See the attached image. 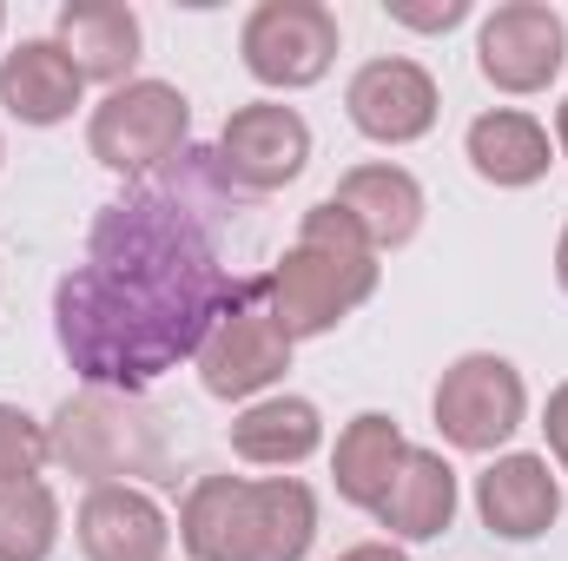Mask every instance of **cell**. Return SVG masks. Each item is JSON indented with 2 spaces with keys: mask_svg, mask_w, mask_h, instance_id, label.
<instances>
[{
  "mask_svg": "<svg viewBox=\"0 0 568 561\" xmlns=\"http://www.w3.org/2000/svg\"><path fill=\"white\" fill-rule=\"evenodd\" d=\"M245 192L219 172L212 145H185L126 198L100 205L87 258L53 284V337L87 390L145 397L165 370L192 364L219 317H232L252 284L219 258V225Z\"/></svg>",
  "mask_w": 568,
  "mask_h": 561,
  "instance_id": "obj_1",
  "label": "cell"
},
{
  "mask_svg": "<svg viewBox=\"0 0 568 561\" xmlns=\"http://www.w3.org/2000/svg\"><path fill=\"white\" fill-rule=\"evenodd\" d=\"M317 542V496L297 476H199L179 502V549L192 561H304Z\"/></svg>",
  "mask_w": 568,
  "mask_h": 561,
  "instance_id": "obj_2",
  "label": "cell"
},
{
  "mask_svg": "<svg viewBox=\"0 0 568 561\" xmlns=\"http://www.w3.org/2000/svg\"><path fill=\"white\" fill-rule=\"evenodd\" d=\"M377 278H384L377 245L331 198H317L297 218V245L265 272V304H272V317L291 330V344H304V337L337 330L357 304H371Z\"/></svg>",
  "mask_w": 568,
  "mask_h": 561,
  "instance_id": "obj_3",
  "label": "cell"
},
{
  "mask_svg": "<svg viewBox=\"0 0 568 561\" xmlns=\"http://www.w3.org/2000/svg\"><path fill=\"white\" fill-rule=\"evenodd\" d=\"M53 462L87 476V489L100 482H133V476H165V442H159V410H145V397L120 390H80L67 397L53 422Z\"/></svg>",
  "mask_w": 568,
  "mask_h": 561,
  "instance_id": "obj_4",
  "label": "cell"
},
{
  "mask_svg": "<svg viewBox=\"0 0 568 561\" xmlns=\"http://www.w3.org/2000/svg\"><path fill=\"white\" fill-rule=\"evenodd\" d=\"M192 145V100L172 80H126L87 113V152L126 185L152 178Z\"/></svg>",
  "mask_w": 568,
  "mask_h": 561,
  "instance_id": "obj_5",
  "label": "cell"
},
{
  "mask_svg": "<svg viewBox=\"0 0 568 561\" xmlns=\"http://www.w3.org/2000/svg\"><path fill=\"white\" fill-rule=\"evenodd\" d=\"M429 417H436V436L463 456H496L523 422H529V384L509 357L496 350H469L456 357L436 390H429Z\"/></svg>",
  "mask_w": 568,
  "mask_h": 561,
  "instance_id": "obj_6",
  "label": "cell"
},
{
  "mask_svg": "<svg viewBox=\"0 0 568 561\" xmlns=\"http://www.w3.org/2000/svg\"><path fill=\"white\" fill-rule=\"evenodd\" d=\"M344 27L324 0H258L239 27L245 73L272 93H304L337 67Z\"/></svg>",
  "mask_w": 568,
  "mask_h": 561,
  "instance_id": "obj_7",
  "label": "cell"
},
{
  "mask_svg": "<svg viewBox=\"0 0 568 561\" xmlns=\"http://www.w3.org/2000/svg\"><path fill=\"white\" fill-rule=\"evenodd\" d=\"M291 350L297 344H291V330L272 317L265 278H258L252 297L232 317H219V330L205 337V350L192 364H199L205 397H219V404H258V397H272V384L291 370Z\"/></svg>",
  "mask_w": 568,
  "mask_h": 561,
  "instance_id": "obj_8",
  "label": "cell"
},
{
  "mask_svg": "<svg viewBox=\"0 0 568 561\" xmlns=\"http://www.w3.org/2000/svg\"><path fill=\"white\" fill-rule=\"evenodd\" d=\"M562 60H568V20L549 0H503L476 27V67L509 100L549 93L562 80Z\"/></svg>",
  "mask_w": 568,
  "mask_h": 561,
  "instance_id": "obj_9",
  "label": "cell"
},
{
  "mask_svg": "<svg viewBox=\"0 0 568 561\" xmlns=\"http://www.w3.org/2000/svg\"><path fill=\"white\" fill-rule=\"evenodd\" d=\"M212 152H219V172L245 198H265V192H284L311 165V126L284 100H252V106H239L225 120V133H219Z\"/></svg>",
  "mask_w": 568,
  "mask_h": 561,
  "instance_id": "obj_10",
  "label": "cell"
},
{
  "mask_svg": "<svg viewBox=\"0 0 568 561\" xmlns=\"http://www.w3.org/2000/svg\"><path fill=\"white\" fill-rule=\"evenodd\" d=\"M344 113H351V126H357L364 140L417 145V140H429V126H436V113H443V93H436V80H429L424 60H410V53H377V60H364V67L351 73Z\"/></svg>",
  "mask_w": 568,
  "mask_h": 561,
  "instance_id": "obj_11",
  "label": "cell"
},
{
  "mask_svg": "<svg viewBox=\"0 0 568 561\" xmlns=\"http://www.w3.org/2000/svg\"><path fill=\"white\" fill-rule=\"evenodd\" d=\"M476 516L503 542H536L562 522V476L536 449H503L476 476Z\"/></svg>",
  "mask_w": 568,
  "mask_h": 561,
  "instance_id": "obj_12",
  "label": "cell"
},
{
  "mask_svg": "<svg viewBox=\"0 0 568 561\" xmlns=\"http://www.w3.org/2000/svg\"><path fill=\"white\" fill-rule=\"evenodd\" d=\"M73 536L87 561H165L172 549V516L140 482H100L73 509Z\"/></svg>",
  "mask_w": 568,
  "mask_h": 561,
  "instance_id": "obj_13",
  "label": "cell"
},
{
  "mask_svg": "<svg viewBox=\"0 0 568 561\" xmlns=\"http://www.w3.org/2000/svg\"><path fill=\"white\" fill-rule=\"evenodd\" d=\"M53 40L67 47V60L80 67V80L93 86H126V80H140L133 67H140V47H145V27L140 13L126 7V0H67L60 7V20H53Z\"/></svg>",
  "mask_w": 568,
  "mask_h": 561,
  "instance_id": "obj_14",
  "label": "cell"
},
{
  "mask_svg": "<svg viewBox=\"0 0 568 561\" xmlns=\"http://www.w3.org/2000/svg\"><path fill=\"white\" fill-rule=\"evenodd\" d=\"M0 106L20 126H67L87 106V80L67 60V47L47 40H20L13 53H0Z\"/></svg>",
  "mask_w": 568,
  "mask_h": 561,
  "instance_id": "obj_15",
  "label": "cell"
},
{
  "mask_svg": "<svg viewBox=\"0 0 568 561\" xmlns=\"http://www.w3.org/2000/svg\"><path fill=\"white\" fill-rule=\"evenodd\" d=\"M331 205L377 245V258L397 252V245H410L417 225H424V185H417V172H404V165H390V159L351 165V172L337 178Z\"/></svg>",
  "mask_w": 568,
  "mask_h": 561,
  "instance_id": "obj_16",
  "label": "cell"
},
{
  "mask_svg": "<svg viewBox=\"0 0 568 561\" xmlns=\"http://www.w3.org/2000/svg\"><path fill=\"white\" fill-rule=\"evenodd\" d=\"M463 159L476 165L483 185H496V192H523V185L549 178V165H556V140H549V126H542L536 113H523V106H489V113L469 120V133H463Z\"/></svg>",
  "mask_w": 568,
  "mask_h": 561,
  "instance_id": "obj_17",
  "label": "cell"
},
{
  "mask_svg": "<svg viewBox=\"0 0 568 561\" xmlns=\"http://www.w3.org/2000/svg\"><path fill=\"white\" fill-rule=\"evenodd\" d=\"M456 502H463V482H456L449 456L410 442L404 469L390 476V489L377 502V529H390L384 542H436L456 522Z\"/></svg>",
  "mask_w": 568,
  "mask_h": 561,
  "instance_id": "obj_18",
  "label": "cell"
},
{
  "mask_svg": "<svg viewBox=\"0 0 568 561\" xmlns=\"http://www.w3.org/2000/svg\"><path fill=\"white\" fill-rule=\"evenodd\" d=\"M324 449V410L297 390H272L232 417V456L252 469H297Z\"/></svg>",
  "mask_w": 568,
  "mask_h": 561,
  "instance_id": "obj_19",
  "label": "cell"
},
{
  "mask_svg": "<svg viewBox=\"0 0 568 561\" xmlns=\"http://www.w3.org/2000/svg\"><path fill=\"white\" fill-rule=\"evenodd\" d=\"M404 456H410V442H404L397 417H384V410H357V417L344 422L337 449H331V482H337V496H344L351 509L377 516V502H384L390 476L404 469Z\"/></svg>",
  "mask_w": 568,
  "mask_h": 561,
  "instance_id": "obj_20",
  "label": "cell"
},
{
  "mask_svg": "<svg viewBox=\"0 0 568 561\" xmlns=\"http://www.w3.org/2000/svg\"><path fill=\"white\" fill-rule=\"evenodd\" d=\"M60 549V496L27 476L0 482V561H47Z\"/></svg>",
  "mask_w": 568,
  "mask_h": 561,
  "instance_id": "obj_21",
  "label": "cell"
},
{
  "mask_svg": "<svg viewBox=\"0 0 568 561\" xmlns=\"http://www.w3.org/2000/svg\"><path fill=\"white\" fill-rule=\"evenodd\" d=\"M53 462V436L47 422L27 417L20 404H0V482H27Z\"/></svg>",
  "mask_w": 568,
  "mask_h": 561,
  "instance_id": "obj_22",
  "label": "cell"
},
{
  "mask_svg": "<svg viewBox=\"0 0 568 561\" xmlns=\"http://www.w3.org/2000/svg\"><path fill=\"white\" fill-rule=\"evenodd\" d=\"M384 13L397 27H417V33H449L469 20V0H436V7H417V0H384Z\"/></svg>",
  "mask_w": 568,
  "mask_h": 561,
  "instance_id": "obj_23",
  "label": "cell"
},
{
  "mask_svg": "<svg viewBox=\"0 0 568 561\" xmlns=\"http://www.w3.org/2000/svg\"><path fill=\"white\" fill-rule=\"evenodd\" d=\"M542 436H549V462H556V476H568V377L549 390V404H542Z\"/></svg>",
  "mask_w": 568,
  "mask_h": 561,
  "instance_id": "obj_24",
  "label": "cell"
},
{
  "mask_svg": "<svg viewBox=\"0 0 568 561\" xmlns=\"http://www.w3.org/2000/svg\"><path fill=\"white\" fill-rule=\"evenodd\" d=\"M337 561H410L397 542H357V549H344Z\"/></svg>",
  "mask_w": 568,
  "mask_h": 561,
  "instance_id": "obj_25",
  "label": "cell"
},
{
  "mask_svg": "<svg viewBox=\"0 0 568 561\" xmlns=\"http://www.w3.org/2000/svg\"><path fill=\"white\" fill-rule=\"evenodd\" d=\"M549 140H556V159H568V100L556 106V133H549Z\"/></svg>",
  "mask_w": 568,
  "mask_h": 561,
  "instance_id": "obj_26",
  "label": "cell"
},
{
  "mask_svg": "<svg viewBox=\"0 0 568 561\" xmlns=\"http://www.w3.org/2000/svg\"><path fill=\"white\" fill-rule=\"evenodd\" d=\"M556 284L568 290V225H562V238H556Z\"/></svg>",
  "mask_w": 568,
  "mask_h": 561,
  "instance_id": "obj_27",
  "label": "cell"
},
{
  "mask_svg": "<svg viewBox=\"0 0 568 561\" xmlns=\"http://www.w3.org/2000/svg\"><path fill=\"white\" fill-rule=\"evenodd\" d=\"M0 33H7V7H0Z\"/></svg>",
  "mask_w": 568,
  "mask_h": 561,
  "instance_id": "obj_28",
  "label": "cell"
},
{
  "mask_svg": "<svg viewBox=\"0 0 568 561\" xmlns=\"http://www.w3.org/2000/svg\"><path fill=\"white\" fill-rule=\"evenodd\" d=\"M0 159H7V145H0Z\"/></svg>",
  "mask_w": 568,
  "mask_h": 561,
  "instance_id": "obj_29",
  "label": "cell"
}]
</instances>
